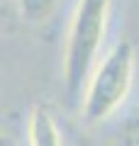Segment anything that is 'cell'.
I'll list each match as a JSON object with an SVG mask.
<instances>
[{"label":"cell","mask_w":139,"mask_h":146,"mask_svg":"<svg viewBox=\"0 0 139 146\" xmlns=\"http://www.w3.org/2000/svg\"><path fill=\"white\" fill-rule=\"evenodd\" d=\"M56 3L59 0H17V7H20L22 20L37 25V22H44L46 17L51 15Z\"/></svg>","instance_id":"cell-4"},{"label":"cell","mask_w":139,"mask_h":146,"mask_svg":"<svg viewBox=\"0 0 139 146\" xmlns=\"http://www.w3.org/2000/svg\"><path fill=\"white\" fill-rule=\"evenodd\" d=\"M0 146H20V144H17L15 136H10V134H0Z\"/></svg>","instance_id":"cell-6"},{"label":"cell","mask_w":139,"mask_h":146,"mask_svg":"<svg viewBox=\"0 0 139 146\" xmlns=\"http://www.w3.org/2000/svg\"><path fill=\"white\" fill-rule=\"evenodd\" d=\"M137 51L129 39L117 42L95 71H90L83 95V124L95 127L115 115L127 100L134 80Z\"/></svg>","instance_id":"cell-2"},{"label":"cell","mask_w":139,"mask_h":146,"mask_svg":"<svg viewBox=\"0 0 139 146\" xmlns=\"http://www.w3.org/2000/svg\"><path fill=\"white\" fill-rule=\"evenodd\" d=\"M112 146H139V115H132L117 127Z\"/></svg>","instance_id":"cell-5"},{"label":"cell","mask_w":139,"mask_h":146,"mask_svg":"<svg viewBox=\"0 0 139 146\" xmlns=\"http://www.w3.org/2000/svg\"><path fill=\"white\" fill-rule=\"evenodd\" d=\"M0 17H3V7H0Z\"/></svg>","instance_id":"cell-7"},{"label":"cell","mask_w":139,"mask_h":146,"mask_svg":"<svg viewBox=\"0 0 139 146\" xmlns=\"http://www.w3.org/2000/svg\"><path fill=\"white\" fill-rule=\"evenodd\" d=\"M112 0H78L76 12L71 17L63 51V88L71 105L83 95L86 80L98 61L100 44L105 39Z\"/></svg>","instance_id":"cell-1"},{"label":"cell","mask_w":139,"mask_h":146,"mask_svg":"<svg viewBox=\"0 0 139 146\" xmlns=\"http://www.w3.org/2000/svg\"><path fill=\"white\" fill-rule=\"evenodd\" d=\"M27 139H29V146H63L61 129L49 107L32 105L27 117Z\"/></svg>","instance_id":"cell-3"},{"label":"cell","mask_w":139,"mask_h":146,"mask_svg":"<svg viewBox=\"0 0 139 146\" xmlns=\"http://www.w3.org/2000/svg\"><path fill=\"white\" fill-rule=\"evenodd\" d=\"M0 5H3V0H0Z\"/></svg>","instance_id":"cell-8"}]
</instances>
